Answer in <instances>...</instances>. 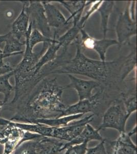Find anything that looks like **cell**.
<instances>
[{
    "instance_id": "cell-11",
    "label": "cell",
    "mask_w": 137,
    "mask_h": 154,
    "mask_svg": "<svg viewBox=\"0 0 137 154\" xmlns=\"http://www.w3.org/2000/svg\"><path fill=\"white\" fill-rule=\"evenodd\" d=\"M106 142L109 154H137V145L126 131L119 133L116 140Z\"/></svg>"
},
{
    "instance_id": "cell-29",
    "label": "cell",
    "mask_w": 137,
    "mask_h": 154,
    "mask_svg": "<svg viewBox=\"0 0 137 154\" xmlns=\"http://www.w3.org/2000/svg\"><path fill=\"white\" fill-rule=\"evenodd\" d=\"M136 132H137V125H135V126H134V128H133V129H132L130 132L127 133H128V134H129L130 136L132 137V136H134V135H136Z\"/></svg>"
},
{
    "instance_id": "cell-16",
    "label": "cell",
    "mask_w": 137,
    "mask_h": 154,
    "mask_svg": "<svg viewBox=\"0 0 137 154\" xmlns=\"http://www.w3.org/2000/svg\"><path fill=\"white\" fill-rule=\"evenodd\" d=\"M99 131H100L95 128L92 125H90V123L87 124L78 136L72 140L71 141L66 143L65 145L66 149L72 145L82 143L85 141L89 142L93 140L99 141L100 142L104 140V139L101 135Z\"/></svg>"
},
{
    "instance_id": "cell-19",
    "label": "cell",
    "mask_w": 137,
    "mask_h": 154,
    "mask_svg": "<svg viewBox=\"0 0 137 154\" xmlns=\"http://www.w3.org/2000/svg\"><path fill=\"white\" fill-rule=\"evenodd\" d=\"M25 38L28 40L30 48L31 51H33L34 48L38 43H51L57 41L56 39L55 35H54L53 38H48L43 35L38 30L32 28L31 22H30L28 32L26 33Z\"/></svg>"
},
{
    "instance_id": "cell-4",
    "label": "cell",
    "mask_w": 137,
    "mask_h": 154,
    "mask_svg": "<svg viewBox=\"0 0 137 154\" xmlns=\"http://www.w3.org/2000/svg\"><path fill=\"white\" fill-rule=\"evenodd\" d=\"M67 142L53 138L41 136L23 142L12 154H61L66 149Z\"/></svg>"
},
{
    "instance_id": "cell-8",
    "label": "cell",
    "mask_w": 137,
    "mask_h": 154,
    "mask_svg": "<svg viewBox=\"0 0 137 154\" xmlns=\"http://www.w3.org/2000/svg\"><path fill=\"white\" fill-rule=\"evenodd\" d=\"M26 9L32 28L37 29L46 37L52 38L50 27L47 23L41 1H26Z\"/></svg>"
},
{
    "instance_id": "cell-3",
    "label": "cell",
    "mask_w": 137,
    "mask_h": 154,
    "mask_svg": "<svg viewBox=\"0 0 137 154\" xmlns=\"http://www.w3.org/2000/svg\"><path fill=\"white\" fill-rule=\"evenodd\" d=\"M26 49L23 59L13 69L15 79L14 96L8 104V107L13 106L29 95L35 87L41 81L38 75L35 74V66L50 43H45L39 53H34L29 48L28 40L25 38Z\"/></svg>"
},
{
    "instance_id": "cell-18",
    "label": "cell",
    "mask_w": 137,
    "mask_h": 154,
    "mask_svg": "<svg viewBox=\"0 0 137 154\" xmlns=\"http://www.w3.org/2000/svg\"><path fill=\"white\" fill-rule=\"evenodd\" d=\"M61 48V45L57 41L56 42L51 43L49 44L45 52L40 57L35 66L36 75H38L39 72H40L43 67L51 62L53 61L57 58V51Z\"/></svg>"
},
{
    "instance_id": "cell-7",
    "label": "cell",
    "mask_w": 137,
    "mask_h": 154,
    "mask_svg": "<svg viewBox=\"0 0 137 154\" xmlns=\"http://www.w3.org/2000/svg\"><path fill=\"white\" fill-rule=\"evenodd\" d=\"M131 4L132 2H127L125 10L120 14L116 25L117 41L119 45L129 42L132 37L137 35V23L130 12Z\"/></svg>"
},
{
    "instance_id": "cell-25",
    "label": "cell",
    "mask_w": 137,
    "mask_h": 154,
    "mask_svg": "<svg viewBox=\"0 0 137 154\" xmlns=\"http://www.w3.org/2000/svg\"><path fill=\"white\" fill-rule=\"evenodd\" d=\"M123 103L127 113L130 116L133 113L137 111V99L136 95L128 98H124Z\"/></svg>"
},
{
    "instance_id": "cell-14",
    "label": "cell",
    "mask_w": 137,
    "mask_h": 154,
    "mask_svg": "<svg viewBox=\"0 0 137 154\" xmlns=\"http://www.w3.org/2000/svg\"><path fill=\"white\" fill-rule=\"evenodd\" d=\"M23 7L17 18L12 24L11 33L17 40L25 38L29 25V16L26 9V1H22Z\"/></svg>"
},
{
    "instance_id": "cell-31",
    "label": "cell",
    "mask_w": 137,
    "mask_h": 154,
    "mask_svg": "<svg viewBox=\"0 0 137 154\" xmlns=\"http://www.w3.org/2000/svg\"><path fill=\"white\" fill-rule=\"evenodd\" d=\"M4 105H5V104L4 103L3 100H0V112H1V110L3 109V107Z\"/></svg>"
},
{
    "instance_id": "cell-10",
    "label": "cell",
    "mask_w": 137,
    "mask_h": 154,
    "mask_svg": "<svg viewBox=\"0 0 137 154\" xmlns=\"http://www.w3.org/2000/svg\"><path fill=\"white\" fill-rule=\"evenodd\" d=\"M102 93L100 91H98L95 95H92L90 99L79 100L76 103L70 106L68 105L61 117L77 114L85 115L94 112L101 102Z\"/></svg>"
},
{
    "instance_id": "cell-17",
    "label": "cell",
    "mask_w": 137,
    "mask_h": 154,
    "mask_svg": "<svg viewBox=\"0 0 137 154\" xmlns=\"http://www.w3.org/2000/svg\"><path fill=\"white\" fill-rule=\"evenodd\" d=\"M85 115L83 114H77L50 119H37L33 123H38L53 128H60L67 126L70 123L81 119Z\"/></svg>"
},
{
    "instance_id": "cell-28",
    "label": "cell",
    "mask_w": 137,
    "mask_h": 154,
    "mask_svg": "<svg viewBox=\"0 0 137 154\" xmlns=\"http://www.w3.org/2000/svg\"><path fill=\"white\" fill-rule=\"evenodd\" d=\"M9 35H10V32L7 33V34H5V35H0V44H2V43H4V42L5 43L7 38H8Z\"/></svg>"
},
{
    "instance_id": "cell-6",
    "label": "cell",
    "mask_w": 137,
    "mask_h": 154,
    "mask_svg": "<svg viewBox=\"0 0 137 154\" xmlns=\"http://www.w3.org/2000/svg\"><path fill=\"white\" fill-rule=\"evenodd\" d=\"M0 126H5L0 131V144L4 145L3 154H12L24 142L26 131L12 123L10 120L0 117Z\"/></svg>"
},
{
    "instance_id": "cell-2",
    "label": "cell",
    "mask_w": 137,
    "mask_h": 154,
    "mask_svg": "<svg viewBox=\"0 0 137 154\" xmlns=\"http://www.w3.org/2000/svg\"><path fill=\"white\" fill-rule=\"evenodd\" d=\"M74 42L76 46L74 57L67 61H59L53 68L50 74H76L89 77L101 84L106 83L111 68L117 64L116 61H102L90 59L83 54L78 38Z\"/></svg>"
},
{
    "instance_id": "cell-1",
    "label": "cell",
    "mask_w": 137,
    "mask_h": 154,
    "mask_svg": "<svg viewBox=\"0 0 137 154\" xmlns=\"http://www.w3.org/2000/svg\"><path fill=\"white\" fill-rule=\"evenodd\" d=\"M37 88L11 109L14 110L11 121L33 123L37 119L60 117L67 109L62 98L65 88L56 79H43Z\"/></svg>"
},
{
    "instance_id": "cell-27",
    "label": "cell",
    "mask_w": 137,
    "mask_h": 154,
    "mask_svg": "<svg viewBox=\"0 0 137 154\" xmlns=\"http://www.w3.org/2000/svg\"><path fill=\"white\" fill-rule=\"evenodd\" d=\"M13 68L11 66L10 64L8 62L4 63L3 64L0 66V75L12 72Z\"/></svg>"
},
{
    "instance_id": "cell-21",
    "label": "cell",
    "mask_w": 137,
    "mask_h": 154,
    "mask_svg": "<svg viewBox=\"0 0 137 154\" xmlns=\"http://www.w3.org/2000/svg\"><path fill=\"white\" fill-rule=\"evenodd\" d=\"M25 45V42H21L12 35L10 32L8 38L5 42V45L4 48L3 54L10 57L16 56L17 54H22L24 51L22 49L23 46Z\"/></svg>"
},
{
    "instance_id": "cell-12",
    "label": "cell",
    "mask_w": 137,
    "mask_h": 154,
    "mask_svg": "<svg viewBox=\"0 0 137 154\" xmlns=\"http://www.w3.org/2000/svg\"><path fill=\"white\" fill-rule=\"evenodd\" d=\"M70 80V84L67 88L72 87L74 88L78 95L79 100L90 99L92 96V91L96 88L100 86V83L96 81L85 80L74 77L72 75H68Z\"/></svg>"
},
{
    "instance_id": "cell-13",
    "label": "cell",
    "mask_w": 137,
    "mask_h": 154,
    "mask_svg": "<svg viewBox=\"0 0 137 154\" xmlns=\"http://www.w3.org/2000/svg\"><path fill=\"white\" fill-rule=\"evenodd\" d=\"M50 27L59 29L69 23L61 11L50 1H41Z\"/></svg>"
},
{
    "instance_id": "cell-24",
    "label": "cell",
    "mask_w": 137,
    "mask_h": 154,
    "mask_svg": "<svg viewBox=\"0 0 137 154\" xmlns=\"http://www.w3.org/2000/svg\"><path fill=\"white\" fill-rule=\"evenodd\" d=\"M133 52L131 53L130 55L128 57V59L125 62V64L124 65L123 68V75H122V80L124 79L127 75L132 70V68H133L136 64V48H134V49L132 51Z\"/></svg>"
},
{
    "instance_id": "cell-9",
    "label": "cell",
    "mask_w": 137,
    "mask_h": 154,
    "mask_svg": "<svg viewBox=\"0 0 137 154\" xmlns=\"http://www.w3.org/2000/svg\"><path fill=\"white\" fill-rule=\"evenodd\" d=\"M80 33L82 35L80 42L82 48L95 51L102 61H106V53L109 47L118 45L117 41L114 39H96L89 35L84 29L81 30Z\"/></svg>"
},
{
    "instance_id": "cell-23",
    "label": "cell",
    "mask_w": 137,
    "mask_h": 154,
    "mask_svg": "<svg viewBox=\"0 0 137 154\" xmlns=\"http://www.w3.org/2000/svg\"><path fill=\"white\" fill-rule=\"evenodd\" d=\"M89 143L88 141H85L82 143L72 145L67 148L61 154H86Z\"/></svg>"
},
{
    "instance_id": "cell-30",
    "label": "cell",
    "mask_w": 137,
    "mask_h": 154,
    "mask_svg": "<svg viewBox=\"0 0 137 154\" xmlns=\"http://www.w3.org/2000/svg\"><path fill=\"white\" fill-rule=\"evenodd\" d=\"M8 57H9L6 54H0V63L3 62V59L4 58H8Z\"/></svg>"
},
{
    "instance_id": "cell-26",
    "label": "cell",
    "mask_w": 137,
    "mask_h": 154,
    "mask_svg": "<svg viewBox=\"0 0 137 154\" xmlns=\"http://www.w3.org/2000/svg\"><path fill=\"white\" fill-rule=\"evenodd\" d=\"M105 140H103L94 147L88 148L86 154H109L106 149Z\"/></svg>"
},
{
    "instance_id": "cell-22",
    "label": "cell",
    "mask_w": 137,
    "mask_h": 154,
    "mask_svg": "<svg viewBox=\"0 0 137 154\" xmlns=\"http://www.w3.org/2000/svg\"><path fill=\"white\" fill-rule=\"evenodd\" d=\"M13 71L0 75V93L4 95L3 102L5 105L7 103L14 89V87L12 86L9 81L11 78L13 76Z\"/></svg>"
},
{
    "instance_id": "cell-5",
    "label": "cell",
    "mask_w": 137,
    "mask_h": 154,
    "mask_svg": "<svg viewBox=\"0 0 137 154\" xmlns=\"http://www.w3.org/2000/svg\"><path fill=\"white\" fill-rule=\"evenodd\" d=\"M130 117L123 102H116L104 112L102 122L97 129L100 131L106 128H112L117 130L119 133L125 132L127 121Z\"/></svg>"
},
{
    "instance_id": "cell-32",
    "label": "cell",
    "mask_w": 137,
    "mask_h": 154,
    "mask_svg": "<svg viewBox=\"0 0 137 154\" xmlns=\"http://www.w3.org/2000/svg\"><path fill=\"white\" fill-rule=\"evenodd\" d=\"M3 54V51L0 48V54Z\"/></svg>"
},
{
    "instance_id": "cell-20",
    "label": "cell",
    "mask_w": 137,
    "mask_h": 154,
    "mask_svg": "<svg viewBox=\"0 0 137 154\" xmlns=\"http://www.w3.org/2000/svg\"><path fill=\"white\" fill-rule=\"evenodd\" d=\"M114 1H104L101 4L97 11L99 12L101 17V28L103 32V38H106L108 30V23L109 18L113 11Z\"/></svg>"
},
{
    "instance_id": "cell-15",
    "label": "cell",
    "mask_w": 137,
    "mask_h": 154,
    "mask_svg": "<svg viewBox=\"0 0 137 154\" xmlns=\"http://www.w3.org/2000/svg\"><path fill=\"white\" fill-rule=\"evenodd\" d=\"M61 4L70 14L69 18L67 19L69 23L72 20L73 25L76 24L79 21L83 14V11L87 6L90 5L94 1H55Z\"/></svg>"
}]
</instances>
